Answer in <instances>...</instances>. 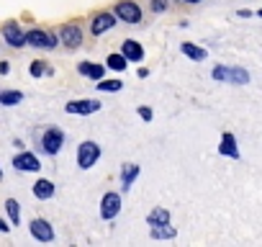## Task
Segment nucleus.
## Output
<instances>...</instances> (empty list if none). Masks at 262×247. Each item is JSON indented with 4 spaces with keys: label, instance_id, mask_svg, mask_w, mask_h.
I'll return each mask as SVG.
<instances>
[{
    "label": "nucleus",
    "instance_id": "17",
    "mask_svg": "<svg viewBox=\"0 0 262 247\" xmlns=\"http://www.w3.org/2000/svg\"><path fill=\"white\" fill-rule=\"evenodd\" d=\"M147 221H149V227H167V221H170V211L167 209H155L149 216H147Z\"/></svg>",
    "mask_w": 262,
    "mask_h": 247
},
{
    "label": "nucleus",
    "instance_id": "12",
    "mask_svg": "<svg viewBox=\"0 0 262 247\" xmlns=\"http://www.w3.org/2000/svg\"><path fill=\"white\" fill-rule=\"evenodd\" d=\"M67 113H80V116H88V113H95L100 111V103L98 100H70L64 106Z\"/></svg>",
    "mask_w": 262,
    "mask_h": 247
},
{
    "label": "nucleus",
    "instance_id": "7",
    "mask_svg": "<svg viewBox=\"0 0 262 247\" xmlns=\"http://www.w3.org/2000/svg\"><path fill=\"white\" fill-rule=\"evenodd\" d=\"M59 42L67 47V49H77L82 44V29L77 24H64L59 29Z\"/></svg>",
    "mask_w": 262,
    "mask_h": 247
},
{
    "label": "nucleus",
    "instance_id": "15",
    "mask_svg": "<svg viewBox=\"0 0 262 247\" xmlns=\"http://www.w3.org/2000/svg\"><path fill=\"white\" fill-rule=\"evenodd\" d=\"M219 152H221L224 157H234V160L239 157V150H236V139H234V134H229V132H226V134L221 137Z\"/></svg>",
    "mask_w": 262,
    "mask_h": 247
},
{
    "label": "nucleus",
    "instance_id": "14",
    "mask_svg": "<svg viewBox=\"0 0 262 247\" xmlns=\"http://www.w3.org/2000/svg\"><path fill=\"white\" fill-rule=\"evenodd\" d=\"M34 196L39 198V201H49L52 196H54V183L52 180H47V178H39L36 183H34Z\"/></svg>",
    "mask_w": 262,
    "mask_h": 247
},
{
    "label": "nucleus",
    "instance_id": "2",
    "mask_svg": "<svg viewBox=\"0 0 262 247\" xmlns=\"http://www.w3.org/2000/svg\"><path fill=\"white\" fill-rule=\"evenodd\" d=\"M98 160H100V145H95L93 139H88V142H82L77 147V165H80V170H90Z\"/></svg>",
    "mask_w": 262,
    "mask_h": 247
},
{
    "label": "nucleus",
    "instance_id": "20",
    "mask_svg": "<svg viewBox=\"0 0 262 247\" xmlns=\"http://www.w3.org/2000/svg\"><path fill=\"white\" fill-rule=\"evenodd\" d=\"M21 100H24L21 90H0V103L3 106H18Z\"/></svg>",
    "mask_w": 262,
    "mask_h": 247
},
{
    "label": "nucleus",
    "instance_id": "32",
    "mask_svg": "<svg viewBox=\"0 0 262 247\" xmlns=\"http://www.w3.org/2000/svg\"><path fill=\"white\" fill-rule=\"evenodd\" d=\"M0 178H3V170H0Z\"/></svg>",
    "mask_w": 262,
    "mask_h": 247
},
{
    "label": "nucleus",
    "instance_id": "24",
    "mask_svg": "<svg viewBox=\"0 0 262 247\" xmlns=\"http://www.w3.org/2000/svg\"><path fill=\"white\" fill-rule=\"evenodd\" d=\"M149 8H152V13H165L170 8V0H152Z\"/></svg>",
    "mask_w": 262,
    "mask_h": 247
},
{
    "label": "nucleus",
    "instance_id": "4",
    "mask_svg": "<svg viewBox=\"0 0 262 247\" xmlns=\"http://www.w3.org/2000/svg\"><path fill=\"white\" fill-rule=\"evenodd\" d=\"M26 42H29V47H36V49H54L59 39L54 34L44 31V29H31L26 34Z\"/></svg>",
    "mask_w": 262,
    "mask_h": 247
},
{
    "label": "nucleus",
    "instance_id": "5",
    "mask_svg": "<svg viewBox=\"0 0 262 247\" xmlns=\"http://www.w3.org/2000/svg\"><path fill=\"white\" fill-rule=\"evenodd\" d=\"M62 145H64V134H62L57 127H52V129H47V132L41 134V150H44L47 155H57V152L62 150Z\"/></svg>",
    "mask_w": 262,
    "mask_h": 247
},
{
    "label": "nucleus",
    "instance_id": "6",
    "mask_svg": "<svg viewBox=\"0 0 262 247\" xmlns=\"http://www.w3.org/2000/svg\"><path fill=\"white\" fill-rule=\"evenodd\" d=\"M3 39H6V44L13 47V49H21V47L29 44V42H26V34L21 31V26H18L16 21H8V24L3 26Z\"/></svg>",
    "mask_w": 262,
    "mask_h": 247
},
{
    "label": "nucleus",
    "instance_id": "26",
    "mask_svg": "<svg viewBox=\"0 0 262 247\" xmlns=\"http://www.w3.org/2000/svg\"><path fill=\"white\" fill-rule=\"evenodd\" d=\"M152 237H155V239H160V237L170 239V237H175V229H160V227H155V229H152Z\"/></svg>",
    "mask_w": 262,
    "mask_h": 247
},
{
    "label": "nucleus",
    "instance_id": "16",
    "mask_svg": "<svg viewBox=\"0 0 262 247\" xmlns=\"http://www.w3.org/2000/svg\"><path fill=\"white\" fill-rule=\"evenodd\" d=\"M77 72H80V75H85V77H90V80H103V72H105V67H103V65L80 62V65H77Z\"/></svg>",
    "mask_w": 262,
    "mask_h": 247
},
{
    "label": "nucleus",
    "instance_id": "31",
    "mask_svg": "<svg viewBox=\"0 0 262 247\" xmlns=\"http://www.w3.org/2000/svg\"><path fill=\"white\" fill-rule=\"evenodd\" d=\"M257 13H259V16H262V8H259V11H257Z\"/></svg>",
    "mask_w": 262,
    "mask_h": 247
},
{
    "label": "nucleus",
    "instance_id": "10",
    "mask_svg": "<svg viewBox=\"0 0 262 247\" xmlns=\"http://www.w3.org/2000/svg\"><path fill=\"white\" fill-rule=\"evenodd\" d=\"M118 211H121V196L113 193V191H108L103 196V201H100V216L103 219H116Z\"/></svg>",
    "mask_w": 262,
    "mask_h": 247
},
{
    "label": "nucleus",
    "instance_id": "21",
    "mask_svg": "<svg viewBox=\"0 0 262 247\" xmlns=\"http://www.w3.org/2000/svg\"><path fill=\"white\" fill-rule=\"evenodd\" d=\"M180 49H183L185 57H190V59H195V62H198V59H206V49H201V47H195V44H190V42H183Z\"/></svg>",
    "mask_w": 262,
    "mask_h": 247
},
{
    "label": "nucleus",
    "instance_id": "3",
    "mask_svg": "<svg viewBox=\"0 0 262 247\" xmlns=\"http://www.w3.org/2000/svg\"><path fill=\"white\" fill-rule=\"evenodd\" d=\"M213 80L219 83H234V85H244L249 83V72L242 67H213Z\"/></svg>",
    "mask_w": 262,
    "mask_h": 247
},
{
    "label": "nucleus",
    "instance_id": "28",
    "mask_svg": "<svg viewBox=\"0 0 262 247\" xmlns=\"http://www.w3.org/2000/svg\"><path fill=\"white\" fill-rule=\"evenodd\" d=\"M11 72V65L8 62H0V75H8Z\"/></svg>",
    "mask_w": 262,
    "mask_h": 247
},
{
    "label": "nucleus",
    "instance_id": "27",
    "mask_svg": "<svg viewBox=\"0 0 262 247\" xmlns=\"http://www.w3.org/2000/svg\"><path fill=\"white\" fill-rule=\"evenodd\" d=\"M139 116H142L144 121H152V108H139Z\"/></svg>",
    "mask_w": 262,
    "mask_h": 247
},
{
    "label": "nucleus",
    "instance_id": "11",
    "mask_svg": "<svg viewBox=\"0 0 262 247\" xmlns=\"http://www.w3.org/2000/svg\"><path fill=\"white\" fill-rule=\"evenodd\" d=\"M29 232H31V237L39 239V242H52V239H54V229H52V224H49L47 219H34V221L29 224Z\"/></svg>",
    "mask_w": 262,
    "mask_h": 247
},
{
    "label": "nucleus",
    "instance_id": "8",
    "mask_svg": "<svg viewBox=\"0 0 262 247\" xmlns=\"http://www.w3.org/2000/svg\"><path fill=\"white\" fill-rule=\"evenodd\" d=\"M13 168H16L18 173H39L41 162H39V157H36L34 152H18V155L13 157Z\"/></svg>",
    "mask_w": 262,
    "mask_h": 247
},
{
    "label": "nucleus",
    "instance_id": "30",
    "mask_svg": "<svg viewBox=\"0 0 262 247\" xmlns=\"http://www.w3.org/2000/svg\"><path fill=\"white\" fill-rule=\"evenodd\" d=\"M183 3H190L193 6V3H201V0H183Z\"/></svg>",
    "mask_w": 262,
    "mask_h": 247
},
{
    "label": "nucleus",
    "instance_id": "19",
    "mask_svg": "<svg viewBox=\"0 0 262 247\" xmlns=\"http://www.w3.org/2000/svg\"><path fill=\"white\" fill-rule=\"evenodd\" d=\"M6 211H8L11 224H13V227H18V224H21V206H18V201H16V198H8V201H6Z\"/></svg>",
    "mask_w": 262,
    "mask_h": 247
},
{
    "label": "nucleus",
    "instance_id": "22",
    "mask_svg": "<svg viewBox=\"0 0 262 247\" xmlns=\"http://www.w3.org/2000/svg\"><path fill=\"white\" fill-rule=\"evenodd\" d=\"M126 62H128V59H126V54H123V52H121V54H111V57H108V67H111V70H126Z\"/></svg>",
    "mask_w": 262,
    "mask_h": 247
},
{
    "label": "nucleus",
    "instance_id": "23",
    "mask_svg": "<svg viewBox=\"0 0 262 247\" xmlns=\"http://www.w3.org/2000/svg\"><path fill=\"white\" fill-rule=\"evenodd\" d=\"M121 88H123V83H121V80H98V90L116 93V90H121Z\"/></svg>",
    "mask_w": 262,
    "mask_h": 247
},
{
    "label": "nucleus",
    "instance_id": "13",
    "mask_svg": "<svg viewBox=\"0 0 262 247\" xmlns=\"http://www.w3.org/2000/svg\"><path fill=\"white\" fill-rule=\"evenodd\" d=\"M121 52L126 54V59H128V62H142V57H144L142 44H139V42H134V39H126V42H123V47H121Z\"/></svg>",
    "mask_w": 262,
    "mask_h": 247
},
{
    "label": "nucleus",
    "instance_id": "29",
    "mask_svg": "<svg viewBox=\"0 0 262 247\" xmlns=\"http://www.w3.org/2000/svg\"><path fill=\"white\" fill-rule=\"evenodd\" d=\"M0 232H11V227H8L6 219H0Z\"/></svg>",
    "mask_w": 262,
    "mask_h": 247
},
{
    "label": "nucleus",
    "instance_id": "9",
    "mask_svg": "<svg viewBox=\"0 0 262 247\" xmlns=\"http://www.w3.org/2000/svg\"><path fill=\"white\" fill-rule=\"evenodd\" d=\"M113 26H116V13L103 11V13H98V16L90 21V34H93V36H100V34L111 31Z\"/></svg>",
    "mask_w": 262,
    "mask_h": 247
},
{
    "label": "nucleus",
    "instance_id": "1",
    "mask_svg": "<svg viewBox=\"0 0 262 247\" xmlns=\"http://www.w3.org/2000/svg\"><path fill=\"white\" fill-rule=\"evenodd\" d=\"M116 18H121L123 24H139L142 21V6L134 3V0H118L113 8Z\"/></svg>",
    "mask_w": 262,
    "mask_h": 247
},
{
    "label": "nucleus",
    "instance_id": "25",
    "mask_svg": "<svg viewBox=\"0 0 262 247\" xmlns=\"http://www.w3.org/2000/svg\"><path fill=\"white\" fill-rule=\"evenodd\" d=\"M47 72H49V70H47V65H44L41 59H36V62L31 65V75H34V77H41V75H47Z\"/></svg>",
    "mask_w": 262,
    "mask_h": 247
},
{
    "label": "nucleus",
    "instance_id": "18",
    "mask_svg": "<svg viewBox=\"0 0 262 247\" xmlns=\"http://www.w3.org/2000/svg\"><path fill=\"white\" fill-rule=\"evenodd\" d=\"M139 175V165H134V162H126L123 165V173H121V183H123V188H128L131 183H134V178Z\"/></svg>",
    "mask_w": 262,
    "mask_h": 247
}]
</instances>
